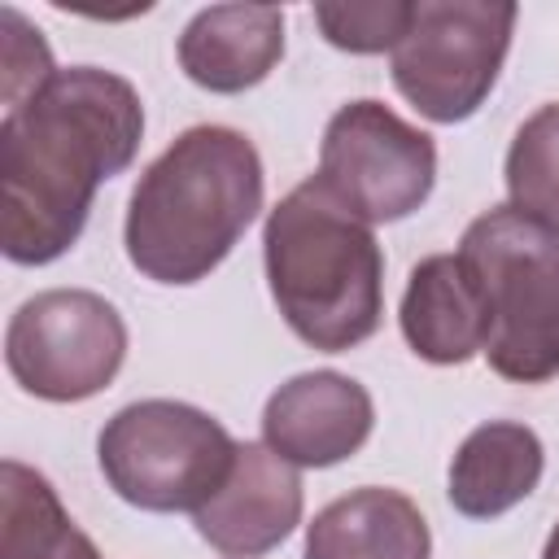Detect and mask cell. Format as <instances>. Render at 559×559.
I'll return each mask as SVG.
<instances>
[{
	"mask_svg": "<svg viewBox=\"0 0 559 559\" xmlns=\"http://www.w3.org/2000/svg\"><path fill=\"white\" fill-rule=\"evenodd\" d=\"M140 92L100 66L57 70L0 122V249L48 266L83 236L96 188L135 162Z\"/></svg>",
	"mask_w": 559,
	"mask_h": 559,
	"instance_id": "cell-1",
	"label": "cell"
},
{
	"mask_svg": "<svg viewBox=\"0 0 559 559\" xmlns=\"http://www.w3.org/2000/svg\"><path fill=\"white\" fill-rule=\"evenodd\" d=\"M266 175L253 140L201 122L135 179L122 223L131 266L153 284L205 280L262 210Z\"/></svg>",
	"mask_w": 559,
	"mask_h": 559,
	"instance_id": "cell-2",
	"label": "cell"
},
{
	"mask_svg": "<svg viewBox=\"0 0 559 559\" xmlns=\"http://www.w3.org/2000/svg\"><path fill=\"white\" fill-rule=\"evenodd\" d=\"M262 262L271 297L297 341L345 354L384 319V253L349 205L314 175L266 214Z\"/></svg>",
	"mask_w": 559,
	"mask_h": 559,
	"instance_id": "cell-3",
	"label": "cell"
},
{
	"mask_svg": "<svg viewBox=\"0 0 559 559\" xmlns=\"http://www.w3.org/2000/svg\"><path fill=\"white\" fill-rule=\"evenodd\" d=\"M485 310V358L502 380L546 384L559 376V231L493 205L467 223L459 240Z\"/></svg>",
	"mask_w": 559,
	"mask_h": 559,
	"instance_id": "cell-4",
	"label": "cell"
},
{
	"mask_svg": "<svg viewBox=\"0 0 559 559\" xmlns=\"http://www.w3.org/2000/svg\"><path fill=\"white\" fill-rule=\"evenodd\" d=\"M236 459L231 432L201 406L175 397H144L105 419L96 437V463L105 485L157 515L201 511L227 480Z\"/></svg>",
	"mask_w": 559,
	"mask_h": 559,
	"instance_id": "cell-5",
	"label": "cell"
},
{
	"mask_svg": "<svg viewBox=\"0 0 559 559\" xmlns=\"http://www.w3.org/2000/svg\"><path fill=\"white\" fill-rule=\"evenodd\" d=\"M520 9L507 0H419L389 52L393 87L428 122L472 118L507 61Z\"/></svg>",
	"mask_w": 559,
	"mask_h": 559,
	"instance_id": "cell-6",
	"label": "cell"
},
{
	"mask_svg": "<svg viewBox=\"0 0 559 559\" xmlns=\"http://www.w3.org/2000/svg\"><path fill=\"white\" fill-rule=\"evenodd\" d=\"M127 358V323L114 301L87 288L26 297L4 332L9 376L39 402L96 397Z\"/></svg>",
	"mask_w": 559,
	"mask_h": 559,
	"instance_id": "cell-7",
	"label": "cell"
},
{
	"mask_svg": "<svg viewBox=\"0 0 559 559\" xmlns=\"http://www.w3.org/2000/svg\"><path fill=\"white\" fill-rule=\"evenodd\" d=\"M314 179L362 223H397L432 197L437 144L384 100H349L323 127Z\"/></svg>",
	"mask_w": 559,
	"mask_h": 559,
	"instance_id": "cell-8",
	"label": "cell"
},
{
	"mask_svg": "<svg viewBox=\"0 0 559 559\" xmlns=\"http://www.w3.org/2000/svg\"><path fill=\"white\" fill-rule=\"evenodd\" d=\"M301 476L266 441H236V459L214 498L192 511L197 533L231 559L275 550L301 524Z\"/></svg>",
	"mask_w": 559,
	"mask_h": 559,
	"instance_id": "cell-9",
	"label": "cell"
},
{
	"mask_svg": "<svg viewBox=\"0 0 559 559\" xmlns=\"http://www.w3.org/2000/svg\"><path fill=\"white\" fill-rule=\"evenodd\" d=\"M376 428L371 393L341 371H301L262 406V441L293 467H336Z\"/></svg>",
	"mask_w": 559,
	"mask_h": 559,
	"instance_id": "cell-10",
	"label": "cell"
},
{
	"mask_svg": "<svg viewBox=\"0 0 559 559\" xmlns=\"http://www.w3.org/2000/svg\"><path fill=\"white\" fill-rule=\"evenodd\" d=\"M397 323L406 345L432 367H463L467 358L485 354L489 341L485 297L459 253H428L415 262Z\"/></svg>",
	"mask_w": 559,
	"mask_h": 559,
	"instance_id": "cell-11",
	"label": "cell"
},
{
	"mask_svg": "<svg viewBox=\"0 0 559 559\" xmlns=\"http://www.w3.org/2000/svg\"><path fill=\"white\" fill-rule=\"evenodd\" d=\"M284 57V9L210 4L179 35V70L218 96L258 87Z\"/></svg>",
	"mask_w": 559,
	"mask_h": 559,
	"instance_id": "cell-12",
	"label": "cell"
},
{
	"mask_svg": "<svg viewBox=\"0 0 559 559\" xmlns=\"http://www.w3.org/2000/svg\"><path fill=\"white\" fill-rule=\"evenodd\" d=\"M306 559H432V533L402 489L367 485L306 524Z\"/></svg>",
	"mask_w": 559,
	"mask_h": 559,
	"instance_id": "cell-13",
	"label": "cell"
},
{
	"mask_svg": "<svg viewBox=\"0 0 559 559\" xmlns=\"http://www.w3.org/2000/svg\"><path fill=\"white\" fill-rule=\"evenodd\" d=\"M546 472L542 437L528 424L489 419L463 437V445L450 459V507L467 520H493L511 507H520Z\"/></svg>",
	"mask_w": 559,
	"mask_h": 559,
	"instance_id": "cell-14",
	"label": "cell"
},
{
	"mask_svg": "<svg viewBox=\"0 0 559 559\" xmlns=\"http://www.w3.org/2000/svg\"><path fill=\"white\" fill-rule=\"evenodd\" d=\"M0 559H100L48 476L17 459L0 467Z\"/></svg>",
	"mask_w": 559,
	"mask_h": 559,
	"instance_id": "cell-15",
	"label": "cell"
},
{
	"mask_svg": "<svg viewBox=\"0 0 559 559\" xmlns=\"http://www.w3.org/2000/svg\"><path fill=\"white\" fill-rule=\"evenodd\" d=\"M507 205L559 231V100L528 114L507 148Z\"/></svg>",
	"mask_w": 559,
	"mask_h": 559,
	"instance_id": "cell-16",
	"label": "cell"
},
{
	"mask_svg": "<svg viewBox=\"0 0 559 559\" xmlns=\"http://www.w3.org/2000/svg\"><path fill=\"white\" fill-rule=\"evenodd\" d=\"M415 0H323L314 4L319 35L341 52H393L406 35Z\"/></svg>",
	"mask_w": 559,
	"mask_h": 559,
	"instance_id": "cell-17",
	"label": "cell"
},
{
	"mask_svg": "<svg viewBox=\"0 0 559 559\" xmlns=\"http://www.w3.org/2000/svg\"><path fill=\"white\" fill-rule=\"evenodd\" d=\"M0 92H4V109L22 105L26 96H35L52 74V52L44 44V35L13 9L4 4L0 9Z\"/></svg>",
	"mask_w": 559,
	"mask_h": 559,
	"instance_id": "cell-18",
	"label": "cell"
},
{
	"mask_svg": "<svg viewBox=\"0 0 559 559\" xmlns=\"http://www.w3.org/2000/svg\"><path fill=\"white\" fill-rule=\"evenodd\" d=\"M542 559H559V524L550 528V537H546V546H542Z\"/></svg>",
	"mask_w": 559,
	"mask_h": 559,
	"instance_id": "cell-19",
	"label": "cell"
}]
</instances>
